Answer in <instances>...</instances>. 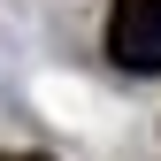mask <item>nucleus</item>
I'll use <instances>...</instances> for the list:
<instances>
[{
    "label": "nucleus",
    "instance_id": "obj_1",
    "mask_svg": "<svg viewBox=\"0 0 161 161\" xmlns=\"http://www.w3.org/2000/svg\"><path fill=\"white\" fill-rule=\"evenodd\" d=\"M108 54L130 77H153L161 69V0H115L108 8Z\"/></svg>",
    "mask_w": 161,
    "mask_h": 161
},
{
    "label": "nucleus",
    "instance_id": "obj_2",
    "mask_svg": "<svg viewBox=\"0 0 161 161\" xmlns=\"http://www.w3.org/2000/svg\"><path fill=\"white\" fill-rule=\"evenodd\" d=\"M0 161H46V153H0Z\"/></svg>",
    "mask_w": 161,
    "mask_h": 161
}]
</instances>
